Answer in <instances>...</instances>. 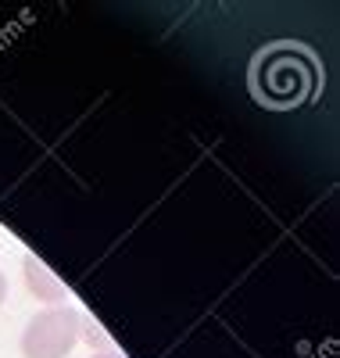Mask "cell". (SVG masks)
<instances>
[{
    "instance_id": "obj_1",
    "label": "cell",
    "mask_w": 340,
    "mask_h": 358,
    "mask_svg": "<svg viewBox=\"0 0 340 358\" xmlns=\"http://www.w3.org/2000/svg\"><path fill=\"white\" fill-rule=\"evenodd\" d=\"M79 326H83V312L72 305L43 308L25 322L18 351L22 358H69L79 344Z\"/></svg>"
},
{
    "instance_id": "obj_2",
    "label": "cell",
    "mask_w": 340,
    "mask_h": 358,
    "mask_svg": "<svg viewBox=\"0 0 340 358\" xmlns=\"http://www.w3.org/2000/svg\"><path fill=\"white\" fill-rule=\"evenodd\" d=\"M294 50L280 47L262 57V69H258V83H262V97L269 101H304L308 94L316 90V69L308 57H301V62L294 65Z\"/></svg>"
},
{
    "instance_id": "obj_3",
    "label": "cell",
    "mask_w": 340,
    "mask_h": 358,
    "mask_svg": "<svg viewBox=\"0 0 340 358\" xmlns=\"http://www.w3.org/2000/svg\"><path fill=\"white\" fill-rule=\"evenodd\" d=\"M22 276H25L29 294H33L36 301H43L47 308L69 305V287L61 283V280L50 273V268H47L36 255H25V258H22Z\"/></svg>"
},
{
    "instance_id": "obj_4",
    "label": "cell",
    "mask_w": 340,
    "mask_h": 358,
    "mask_svg": "<svg viewBox=\"0 0 340 358\" xmlns=\"http://www.w3.org/2000/svg\"><path fill=\"white\" fill-rule=\"evenodd\" d=\"M79 341H86L90 348H97V351H115L111 348V337L101 330V322L97 319H86V315H83V326H79Z\"/></svg>"
},
{
    "instance_id": "obj_5",
    "label": "cell",
    "mask_w": 340,
    "mask_h": 358,
    "mask_svg": "<svg viewBox=\"0 0 340 358\" xmlns=\"http://www.w3.org/2000/svg\"><path fill=\"white\" fill-rule=\"evenodd\" d=\"M4 301H8V276L0 273V305H4Z\"/></svg>"
},
{
    "instance_id": "obj_6",
    "label": "cell",
    "mask_w": 340,
    "mask_h": 358,
    "mask_svg": "<svg viewBox=\"0 0 340 358\" xmlns=\"http://www.w3.org/2000/svg\"><path fill=\"white\" fill-rule=\"evenodd\" d=\"M90 358H126V355H118V351H94Z\"/></svg>"
}]
</instances>
